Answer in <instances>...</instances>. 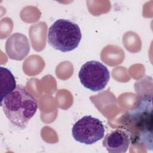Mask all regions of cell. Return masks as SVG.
I'll return each mask as SVG.
<instances>
[{"mask_svg":"<svg viewBox=\"0 0 153 153\" xmlns=\"http://www.w3.org/2000/svg\"><path fill=\"white\" fill-rule=\"evenodd\" d=\"M124 131L130 143L139 144L147 149L152 148V98H142L137 106L122 117Z\"/></svg>","mask_w":153,"mask_h":153,"instance_id":"cell-1","label":"cell"},{"mask_svg":"<svg viewBox=\"0 0 153 153\" xmlns=\"http://www.w3.org/2000/svg\"><path fill=\"white\" fill-rule=\"evenodd\" d=\"M1 106L9 121L23 129L36 113L38 101L25 86L18 85L1 101Z\"/></svg>","mask_w":153,"mask_h":153,"instance_id":"cell-2","label":"cell"},{"mask_svg":"<svg viewBox=\"0 0 153 153\" xmlns=\"http://www.w3.org/2000/svg\"><path fill=\"white\" fill-rule=\"evenodd\" d=\"M79 26L67 19H58L50 27L47 42L56 50L66 53L78 47L81 39Z\"/></svg>","mask_w":153,"mask_h":153,"instance_id":"cell-3","label":"cell"},{"mask_svg":"<svg viewBox=\"0 0 153 153\" xmlns=\"http://www.w3.org/2000/svg\"><path fill=\"white\" fill-rule=\"evenodd\" d=\"M78 76L84 87L92 91H99L107 85L110 73L107 67L101 62L91 60L81 66Z\"/></svg>","mask_w":153,"mask_h":153,"instance_id":"cell-4","label":"cell"},{"mask_svg":"<svg viewBox=\"0 0 153 153\" xmlns=\"http://www.w3.org/2000/svg\"><path fill=\"white\" fill-rule=\"evenodd\" d=\"M72 133L73 137L77 142L91 145L103 137L105 127L99 118L85 115L74 124Z\"/></svg>","mask_w":153,"mask_h":153,"instance_id":"cell-5","label":"cell"},{"mask_svg":"<svg viewBox=\"0 0 153 153\" xmlns=\"http://www.w3.org/2000/svg\"><path fill=\"white\" fill-rule=\"evenodd\" d=\"M5 50L10 59L22 60L29 52V42L25 35L20 33H13L6 42Z\"/></svg>","mask_w":153,"mask_h":153,"instance_id":"cell-6","label":"cell"},{"mask_svg":"<svg viewBox=\"0 0 153 153\" xmlns=\"http://www.w3.org/2000/svg\"><path fill=\"white\" fill-rule=\"evenodd\" d=\"M130 143L129 136L127 133L121 129H117L108 133L104 137L102 145L108 152H126Z\"/></svg>","mask_w":153,"mask_h":153,"instance_id":"cell-7","label":"cell"},{"mask_svg":"<svg viewBox=\"0 0 153 153\" xmlns=\"http://www.w3.org/2000/svg\"><path fill=\"white\" fill-rule=\"evenodd\" d=\"M1 100L10 93L13 91L17 87L14 76L7 68L1 66Z\"/></svg>","mask_w":153,"mask_h":153,"instance_id":"cell-8","label":"cell"}]
</instances>
